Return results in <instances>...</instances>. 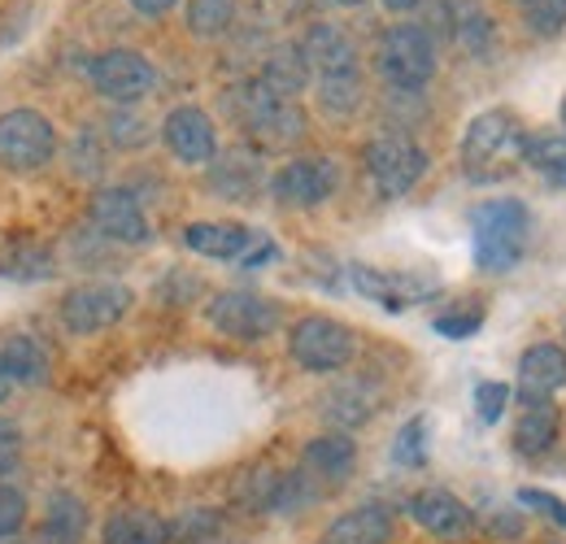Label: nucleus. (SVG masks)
I'll return each instance as SVG.
<instances>
[{
	"label": "nucleus",
	"mask_w": 566,
	"mask_h": 544,
	"mask_svg": "<svg viewBox=\"0 0 566 544\" xmlns=\"http://www.w3.org/2000/svg\"><path fill=\"white\" fill-rule=\"evenodd\" d=\"M349 279H354V287L366 301H375V305H384L392 314L419 305V301H427L436 292V283H427L419 274H392L379 271V266H349Z\"/></svg>",
	"instance_id": "f3484780"
},
{
	"label": "nucleus",
	"mask_w": 566,
	"mask_h": 544,
	"mask_svg": "<svg viewBox=\"0 0 566 544\" xmlns=\"http://www.w3.org/2000/svg\"><path fill=\"white\" fill-rule=\"evenodd\" d=\"M301 471L314 479L323 492L349 483L357 471V440L349 431H318L301 449Z\"/></svg>",
	"instance_id": "dca6fc26"
},
{
	"label": "nucleus",
	"mask_w": 566,
	"mask_h": 544,
	"mask_svg": "<svg viewBox=\"0 0 566 544\" xmlns=\"http://www.w3.org/2000/svg\"><path fill=\"white\" fill-rule=\"evenodd\" d=\"M419 4H423V0H384V9H388V13H415Z\"/></svg>",
	"instance_id": "09e8293b"
},
{
	"label": "nucleus",
	"mask_w": 566,
	"mask_h": 544,
	"mask_svg": "<svg viewBox=\"0 0 566 544\" xmlns=\"http://www.w3.org/2000/svg\"><path fill=\"white\" fill-rule=\"evenodd\" d=\"M431 327H436V336H444V341H471V336L484 327V310H480V305H471V310H449V314H440Z\"/></svg>",
	"instance_id": "ea45409f"
},
{
	"label": "nucleus",
	"mask_w": 566,
	"mask_h": 544,
	"mask_svg": "<svg viewBox=\"0 0 566 544\" xmlns=\"http://www.w3.org/2000/svg\"><path fill=\"white\" fill-rule=\"evenodd\" d=\"M101 544H170V536H166V519L157 510L123 505V510H109L105 514Z\"/></svg>",
	"instance_id": "b1692460"
},
{
	"label": "nucleus",
	"mask_w": 566,
	"mask_h": 544,
	"mask_svg": "<svg viewBox=\"0 0 566 544\" xmlns=\"http://www.w3.org/2000/svg\"><path fill=\"white\" fill-rule=\"evenodd\" d=\"M375 409H379V393L370 384H357V379L332 388L323 397V418L332 422V431H354V427L375 418Z\"/></svg>",
	"instance_id": "bb28decb"
},
{
	"label": "nucleus",
	"mask_w": 566,
	"mask_h": 544,
	"mask_svg": "<svg viewBox=\"0 0 566 544\" xmlns=\"http://www.w3.org/2000/svg\"><path fill=\"white\" fill-rule=\"evenodd\" d=\"M392 532H397L392 510L379 505V501H366V505H354V510L336 514L323 527L318 544H392Z\"/></svg>",
	"instance_id": "412c9836"
},
{
	"label": "nucleus",
	"mask_w": 566,
	"mask_h": 544,
	"mask_svg": "<svg viewBox=\"0 0 566 544\" xmlns=\"http://www.w3.org/2000/svg\"><path fill=\"white\" fill-rule=\"evenodd\" d=\"M549 184H554V188H566V161L554 170V175H549Z\"/></svg>",
	"instance_id": "3c124183"
},
{
	"label": "nucleus",
	"mask_w": 566,
	"mask_h": 544,
	"mask_svg": "<svg viewBox=\"0 0 566 544\" xmlns=\"http://www.w3.org/2000/svg\"><path fill=\"white\" fill-rule=\"evenodd\" d=\"M258 79L283 96V101H296L305 87H310V79H314V70L305 62V53H301V44H275L266 57H262V70H258Z\"/></svg>",
	"instance_id": "a878e982"
},
{
	"label": "nucleus",
	"mask_w": 566,
	"mask_h": 544,
	"mask_svg": "<svg viewBox=\"0 0 566 544\" xmlns=\"http://www.w3.org/2000/svg\"><path fill=\"white\" fill-rule=\"evenodd\" d=\"M87 227L101 231L109 244H127V249H140L153 240V222L136 188H96L87 201Z\"/></svg>",
	"instance_id": "f8f14e48"
},
{
	"label": "nucleus",
	"mask_w": 566,
	"mask_h": 544,
	"mask_svg": "<svg viewBox=\"0 0 566 544\" xmlns=\"http://www.w3.org/2000/svg\"><path fill=\"white\" fill-rule=\"evenodd\" d=\"M332 4H340V9H357V4H366V0H332Z\"/></svg>",
	"instance_id": "603ef678"
},
{
	"label": "nucleus",
	"mask_w": 566,
	"mask_h": 544,
	"mask_svg": "<svg viewBox=\"0 0 566 544\" xmlns=\"http://www.w3.org/2000/svg\"><path fill=\"white\" fill-rule=\"evenodd\" d=\"M66 161H71V175L83 184H96L105 170H109V139L96 127H78L66 144Z\"/></svg>",
	"instance_id": "c756f323"
},
{
	"label": "nucleus",
	"mask_w": 566,
	"mask_h": 544,
	"mask_svg": "<svg viewBox=\"0 0 566 544\" xmlns=\"http://www.w3.org/2000/svg\"><path fill=\"white\" fill-rule=\"evenodd\" d=\"M518 505L523 510H536L545 519H554L558 527H566V501L554 496V492H541V488H518Z\"/></svg>",
	"instance_id": "37998d69"
},
{
	"label": "nucleus",
	"mask_w": 566,
	"mask_h": 544,
	"mask_svg": "<svg viewBox=\"0 0 566 544\" xmlns=\"http://www.w3.org/2000/svg\"><path fill=\"white\" fill-rule=\"evenodd\" d=\"M227 114L240 123V132L262 148H292L305 139V109L296 101L275 96L258 74L227 87Z\"/></svg>",
	"instance_id": "f257e3e1"
},
{
	"label": "nucleus",
	"mask_w": 566,
	"mask_h": 544,
	"mask_svg": "<svg viewBox=\"0 0 566 544\" xmlns=\"http://www.w3.org/2000/svg\"><path fill=\"white\" fill-rule=\"evenodd\" d=\"M406 514L423 527L427 536H436V541H462V536L475 532L471 505L458 492H449V488H419L406 501Z\"/></svg>",
	"instance_id": "4468645a"
},
{
	"label": "nucleus",
	"mask_w": 566,
	"mask_h": 544,
	"mask_svg": "<svg viewBox=\"0 0 566 544\" xmlns=\"http://www.w3.org/2000/svg\"><path fill=\"white\" fill-rule=\"evenodd\" d=\"M566 388V344L541 341L518 357V406H554V393Z\"/></svg>",
	"instance_id": "2eb2a0df"
},
{
	"label": "nucleus",
	"mask_w": 566,
	"mask_h": 544,
	"mask_svg": "<svg viewBox=\"0 0 566 544\" xmlns=\"http://www.w3.org/2000/svg\"><path fill=\"white\" fill-rule=\"evenodd\" d=\"M392 462L397 467H423L427 462V418H410L397 440H392Z\"/></svg>",
	"instance_id": "58836bf2"
},
{
	"label": "nucleus",
	"mask_w": 566,
	"mask_h": 544,
	"mask_svg": "<svg viewBox=\"0 0 566 544\" xmlns=\"http://www.w3.org/2000/svg\"><path fill=\"white\" fill-rule=\"evenodd\" d=\"M493 536H496V541H514V536H523V514H518V510H505V514H496V519H493Z\"/></svg>",
	"instance_id": "49530a36"
},
{
	"label": "nucleus",
	"mask_w": 566,
	"mask_h": 544,
	"mask_svg": "<svg viewBox=\"0 0 566 544\" xmlns=\"http://www.w3.org/2000/svg\"><path fill=\"white\" fill-rule=\"evenodd\" d=\"M57 123L31 105L0 114V170L9 175H35L57 157Z\"/></svg>",
	"instance_id": "0eeeda50"
},
{
	"label": "nucleus",
	"mask_w": 566,
	"mask_h": 544,
	"mask_svg": "<svg viewBox=\"0 0 566 544\" xmlns=\"http://www.w3.org/2000/svg\"><path fill=\"white\" fill-rule=\"evenodd\" d=\"M296 44H301L305 62L314 70V79H323V74H354L361 66L354 35L345 27H336V22H314Z\"/></svg>",
	"instance_id": "a211bd4d"
},
{
	"label": "nucleus",
	"mask_w": 566,
	"mask_h": 544,
	"mask_svg": "<svg viewBox=\"0 0 566 544\" xmlns=\"http://www.w3.org/2000/svg\"><path fill=\"white\" fill-rule=\"evenodd\" d=\"M262 184L266 170L258 153H227L210 161V192H218L222 201H258Z\"/></svg>",
	"instance_id": "5701e85b"
},
{
	"label": "nucleus",
	"mask_w": 566,
	"mask_h": 544,
	"mask_svg": "<svg viewBox=\"0 0 566 544\" xmlns=\"http://www.w3.org/2000/svg\"><path fill=\"white\" fill-rule=\"evenodd\" d=\"M0 366L4 375L13 379V388H44L49 375H53V357L40 336L31 332H13L0 341Z\"/></svg>",
	"instance_id": "4be33fe9"
},
{
	"label": "nucleus",
	"mask_w": 566,
	"mask_h": 544,
	"mask_svg": "<svg viewBox=\"0 0 566 544\" xmlns=\"http://www.w3.org/2000/svg\"><path fill=\"white\" fill-rule=\"evenodd\" d=\"M0 544H27V541H0Z\"/></svg>",
	"instance_id": "5fc2aeb1"
},
{
	"label": "nucleus",
	"mask_w": 566,
	"mask_h": 544,
	"mask_svg": "<svg viewBox=\"0 0 566 544\" xmlns=\"http://www.w3.org/2000/svg\"><path fill=\"white\" fill-rule=\"evenodd\" d=\"M314 96H318V109L327 118H354L357 109H361V101H366L361 70H354V74H323Z\"/></svg>",
	"instance_id": "7c9ffc66"
},
{
	"label": "nucleus",
	"mask_w": 566,
	"mask_h": 544,
	"mask_svg": "<svg viewBox=\"0 0 566 544\" xmlns=\"http://www.w3.org/2000/svg\"><path fill=\"white\" fill-rule=\"evenodd\" d=\"M436 66H440L436 40L427 35L419 22H397V27H388V31L379 35V44H375V70H379V79H384L397 96L423 92L427 83L436 79Z\"/></svg>",
	"instance_id": "20e7f679"
},
{
	"label": "nucleus",
	"mask_w": 566,
	"mask_h": 544,
	"mask_svg": "<svg viewBox=\"0 0 566 544\" xmlns=\"http://www.w3.org/2000/svg\"><path fill=\"white\" fill-rule=\"evenodd\" d=\"M558 431H563L558 409L532 406V409H523V414H518V422H514V431H510V449H514L518 458H527V462L549 458V453H554V444H558Z\"/></svg>",
	"instance_id": "393cba45"
},
{
	"label": "nucleus",
	"mask_w": 566,
	"mask_h": 544,
	"mask_svg": "<svg viewBox=\"0 0 566 544\" xmlns=\"http://www.w3.org/2000/svg\"><path fill=\"white\" fill-rule=\"evenodd\" d=\"M148 123H144L140 114L132 109V105H114L109 109V118H105V139H109V148H144L148 144Z\"/></svg>",
	"instance_id": "c9c22d12"
},
{
	"label": "nucleus",
	"mask_w": 566,
	"mask_h": 544,
	"mask_svg": "<svg viewBox=\"0 0 566 544\" xmlns=\"http://www.w3.org/2000/svg\"><path fill=\"white\" fill-rule=\"evenodd\" d=\"M9 397H13V379H9L4 366H0V406H9Z\"/></svg>",
	"instance_id": "8fccbe9b"
},
{
	"label": "nucleus",
	"mask_w": 566,
	"mask_h": 544,
	"mask_svg": "<svg viewBox=\"0 0 566 544\" xmlns=\"http://www.w3.org/2000/svg\"><path fill=\"white\" fill-rule=\"evenodd\" d=\"M523 144H527V132L510 109H484L462 132V170L480 184H493L501 175H510L514 161H523Z\"/></svg>",
	"instance_id": "7ed1b4c3"
},
{
	"label": "nucleus",
	"mask_w": 566,
	"mask_h": 544,
	"mask_svg": "<svg viewBox=\"0 0 566 544\" xmlns=\"http://www.w3.org/2000/svg\"><path fill=\"white\" fill-rule=\"evenodd\" d=\"M471 227H475V271L510 274L523 262L532 240V213L523 201L514 197L484 201L471 213Z\"/></svg>",
	"instance_id": "f03ea898"
},
{
	"label": "nucleus",
	"mask_w": 566,
	"mask_h": 544,
	"mask_svg": "<svg viewBox=\"0 0 566 544\" xmlns=\"http://www.w3.org/2000/svg\"><path fill=\"white\" fill-rule=\"evenodd\" d=\"M197 292H201V279H197V274H184V271L166 274V283L157 287V296L170 301V305H184V301L197 296Z\"/></svg>",
	"instance_id": "c03bdc74"
},
{
	"label": "nucleus",
	"mask_w": 566,
	"mask_h": 544,
	"mask_svg": "<svg viewBox=\"0 0 566 544\" xmlns=\"http://www.w3.org/2000/svg\"><path fill=\"white\" fill-rule=\"evenodd\" d=\"M227 532V514L218 505H188L175 519H166L170 544H213Z\"/></svg>",
	"instance_id": "cd10ccee"
},
{
	"label": "nucleus",
	"mask_w": 566,
	"mask_h": 544,
	"mask_svg": "<svg viewBox=\"0 0 566 544\" xmlns=\"http://www.w3.org/2000/svg\"><path fill=\"white\" fill-rule=\"evenodd\" d=\"M240 18V4L235 0H188L184 9V27L197 35V40H222Z\"/></svg>",
	"instance_id": "2f4dec72"
},
{
	"label": "nucleus",
	"mask_w": 566,
	"mask_h": 544,
	"mask_svg": "<svg viewBox=\"0 0 566 544\" xmlns=\"http://www.w3.org/2000/svg\"><path fill=\"white\" fill-rule=\"evenodd\" d=\"M275 258H280V244L262 236V240H258V244H253V249L240 258V266H244V271H262V266H271Z\"/></svg>",
	"instance_id": "a18cd8bd"
},
{
	"label": "nucleus",
	"mask_w": 566,
	"mask_h": 544,
	"mask_svg": "<svg viewBox=\"0 0 566 544\" xmlns=\"http://www.w3.org/2000/svg\"><path fill=\"white\" fill-rule=\"evenodd\" d=\"M262 236L244 222H188L184 227V249L210 262H240Z\"/></svg>",
	"instance_id": "6ab92c4d"
},
{
	"label": "nucleus",
	"mask_w": 566,
	"mask_h": 544,
	"mask_svg": "<svg viewBox=\"0 0 566 544\" xmlns=\"http://www.w3.org/2000/svg\"><path fill=\"white\" fill-rule=\"evenodd\" d=\"M287 357L305 370V375H340L349 370L357 357L354 327H345L340 318L327 314H305L287 327Z\"/></svg>",
	"instance_id": "423d86ee"
},
{
	"label": "nucleus",
	"mask_w": 566,
	"mask_h": 544,
	"mask_svg": "<svg viewBox=\"0 0 566 544\" xmlns=\"http://www.w3.org/2000/svg\"><path fill=\"white\" fill-rule=\"evenodd\" d=\"M323 496H327V492L305 475L301 467H296V471H280V488H275V505H271V514H275V519H296V514L314 510Z\"/></svg>",
	"instance_id": "473e14b6"
},
{
	"label": "nucleus",
	"mask_w": 566,
	"mask_h": 544,
	"mask_svg": "<svg viewBox=\"0 0 566 544\" xmlns=\"http://www.w3.org/2000/svg\"><path fill=\"white\" fill-rule=\"evenodd\" d=\"M31 523V501L22 488H13L9 479H0V541H18Z\"/></svg>",
	"instance_id": "e433bc0d"
},
{
	"label": "nucleus",
	"mask_w": 566,
	"mask_h": 544,
	"mask_svg": "<svg viewBox=\"0 0 566 544\" xmlns=\"http://www.w3.org/2000/svg\"><path fill=\"white\" fill-rule=\"evenodd\" d=\"M22 449H27V436L13 418L0 414V479H9L18 467H22Z\"/></svg>",
	"instance_id": "a19ab883"
},
{
	"label": "nucleus",
	"mask_w": 566,
	"mask_h": 544,
	"mask_svg": "<svg viewBox=\"0 0 566 544\" xmlns=\"http://www.w3.org/2000/svg\"><path fill=\"white\" fill-rule=\"evenodd\" d=\"M523 22L532 35L554 40L566 31V0H523Z\"/></svg>",
	"instance_id": "4c0bfd02"
},
{
	"label": "nucleus",
	"mask_w": 566,
	"mask_h": 544,
	"mask_svg": "<svg viewBox=\"0 0 566 544\" xmlns=\"http://www.w3.org/2000/svg\"><path fill=\"white\" fill-rule=\"evenodd\" d=\"M427 166H431L427 148L401 132H384V136L366 139V148H361V170L384 201L410 197L423 184Z\"/></svg>",
	"instance_id": "39448f33"
},
{
	"label": "nucleus",
	"mask_w": 566,
	"mask_h": 544,
	"mask_svg": "<svg viewBox=\"0 0 566 544\" xmlns=\"http://www.w3.org/2000/svg\"><path fill=\"white\" fill-rule=\"evenodd\" d=\"M53 271H57L53 249H44L35 240H18L0 253V274L13 283H40V279H53Z\"/></svg>",
	"instance_id": "c85d7f7f"
},
{
	"label": "nucleus",
	"mask_w": 566,
	"mask_h": 544,
	"mask_svg": "<svg viewBox=\"0 0 566 544\" xmlns=\"http://www.w3.org/2000/svg\"><path fill=\"white\" fill-rule=\"evenodd\" d=\"M510 406V384H496V379H484L480 388H475V414H480V422H496L501 414Z\"/></svg>",
	"instance_id": "79ce46f5"
},
{
	"label": "nucleus",
	"mask_w": 566,
	"mask_h": 544,
	"mask_svg": "<svg viewBox=\"0 0 566 544\" xmlns=\"http://www.w3.org/2000/svg\"><path fill=\"white\" fill-rule=\"evenodd\" d=\"M518 4H523V0H518Z\"/></svg>",
	"instance_id": "6e6d98bb"
},
{
	"label": "nucleus",
	"mask_w": 566,
	"mask_h": 544,
	"mask_svg": "<svg viewBox=\"0 0 566 544\" xmlns=\"http://www.w3.org/2000/svg\"><path fill=\"white\" fill-rule=\"evenodd\" d=\"M92 92L109 105H140L144 96L157 87V70L136 49H105L87 62Z\"/></svg>",
	"instance_id": "9b49d317"
},
{
	"label": "nucleus",
	"mask_w": 566,
	"mask_h": 544,
	"mask_svg": "<svg viewBox=\"0 0 566 544\" xmlns=\"http://www.w3.org/2000/svg\"><path fill=\"white\" fill-rule=\"evenodd\" d=\"M132 301H136V292L127 283L87 279V283H74L71 292L57 301V318L71 336H101V332L118 327L132 314Z\"/></svg>",
	"instance_id": "6e6552de"
},
{
	"label": "nucleus",
	"mask_w": 566,
	"mask_h": 544,
	"mask_svg": "<svg viewBox=\"0 0 566 544\" xmlns=\"http://www.w3.org/2000/svg\"><path fill=\"white\" fill-rule=\"evenodd\" d=\"M161 144L179 166H210L218 157V127L201 105H175L161 118Z\"/></svg>",
	"instance_id": "ddd939ff"
},
{
	"label": "nucleus",
	"mask_w": 566,
	"mask_h": 544,
	"mask_svg": "<svg viewBox=\"0 0 566 544\" xmlns=\"http://www.w3.org/2000/svg\"><path fill=\"white\" fill-rule=\"evenodd\" d=\"M558 118H563V136H566V96H563V109H558Z\"/></svg>",
	"instance_id": "864d4df0"
},
{
	"label": "nucleus",
	"mask_w": 566,
	"mask_h": 544,
	"mask_svg": "<svg viewBox=\"0 0 566 544\" xmlns=\"http://www.w3.org/2000/svg\"><path fill=\"white\" fill-rule=\"evenodd\" d=\"M206 318L218 336L240 344H262L280 332L283 310L275 296H262V292H249V287H227V292H213L210 305H206Z\"/></svg>",
	"instance_id": "1a4fd4ad"
},
{
	"label": "nucleus",
	"mask_w": 566,
	"mask_h": 544,
	"mask_svg": "<svg viewBox=\"0 0 566 544\" xmlns=\"http://www.w3.org/2000/svg\"><path fill=\"white\" fill-rule=\"evenodd\" d=\"M87 527H92L87 501L71 488H53L40 510V541L35 544H83Z\"/></svg>",
	"instance_id": "aec40b11"
},
{
	"label": "nucleus",
	"mask_w": 566,
	"mask_h": 544,
	"mask_svg": "<svg viewBox=\"0 0 566 544\" xmlns=\"http://www.w3.org/2000/svg\"><path fill=\"white\" fill-rule=\"evenodd\" d=\"M275 488H280V471H249V475L235 483V492H231V501L244 510V514H271V505H275Z\"/></svg>",
	"instance_id": "f704fd0d"
},
{
	"label": "nucleus",
	"mask_w": 566,
	"mask_h": 544,
	"mask_svg": "<svg viewBox=\"0 0 566 544\" xmlns=\"http://www.w3.org/2000/svg\"><path fill=\"white\" fill-rule=\"evenodd\" d=\"M453 40H458L467 53L484 57L489 44H493V18H489L480 4H453Z\"/></svg>",
	"instance_id": "72a5a7b5"
},
{
	"label": "nucleus",
	"mask_w": 566,
	"mask_h": 544,
	"mask_svg": "<svg viewBox=\"0 0 566 544\" xmlns=\"http://www.w3.org/2000/svg\"><path fill=\"white\" fill-rule=\"evenodd\" d=\"M271 197L283 209H318L340 192V166L332 157H287L280 170L266 179Z\"/></svg>",
	"instance_id": "9d476101"
},
{
	"label": "nucleus",
	"mask_w": 566,
	"mask_h": 544,
	"mask_svg": "<svg viewBox=\"0 0 566 544\" xmlns=\"http://www.w3.org/2000/svg\"><path fill=\"white\" fill-rule=\"evenodd\" d=\"M127 4H132L140 18H166V13H170L179 0H127Z\"/></svg>",
	"instance_id": "de8ad7c7"
}]
</instances>
